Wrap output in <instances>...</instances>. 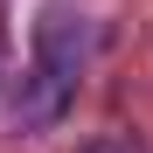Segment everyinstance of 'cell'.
<instances>
[{
    "label": "cell",
    "mask_w": 153,
    "mask_h": 153,
    "mask_svg": "<svg viewBox=\"0 0 153 153\" xmlns=\"http://www.w3.org/2000/svg\"><path fill=\"white\" fill-rule=\"evenodd\" d=\"M84 56H91V21L70 14V7H49L35 21V63H28V76H21V91H14V118L28 125V132H42V125L63 118Z\"/></svg>",
    "instance_id": "obj_1"
}]
</instances>
